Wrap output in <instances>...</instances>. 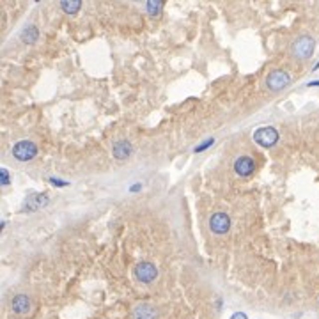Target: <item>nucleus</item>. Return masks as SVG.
<instances>
[{
	"label": "nucleus",
	"mask_w": 319,
	"mask_h": 319,
	"mask_svg": "<svg viewBox=\"0 0 319 319\" xmlns=\"http://www.w3.org/2000/svg\"><path fill=\"white\" fill-rule=\"evenodd\" d=\"M316 48V41L312 39L311 36H302L295 41L293 45V55L300 61H305V59H311L312 53H314Z\"/></svg>",
	"instance_id": "1"
},
{
	"label": "nucleus",
	"mask_w": 319,
	"mask_h": 319,
	"mask_svg": "<svg viewBox=\"0 0 319 319\" xmlns=\"http://www.w3.org/2000/svg\"><path fill=\"white\" fill-rule=\"evenodd\" d=\"M37 154V146L30 140H20L12 146V156L18 162H30Z\"/></svg>",
	"instance_id": "2"
},
{
	"label": "nucleus",
	"mask_w": 319,
	"mask_h": 319,
	"mask_svg": "<svg viewBox=\"0 0 319 319\" xmlns=\"http://www.w3.org/2000/svg\"><path fill=\"white\" fill-rule=\"evenodd\" d=\"M289 84H291V77H289V73L284 71V69H275V71H271L266 77V87L270 91H273V93H279V91L286 89Z\"/></svg>",
	"instance_id": "3"
},
{
	"label": "nucleus",
	"mask_w": 319,
	"mask_h": 319,
	"mask_svg": "<svg viewBox=\"0 0 319 319\" xmlns=\"http://www.w3.org/2000/svg\"><path fill=\"white\" fill-rule=\"evenodd\" d=\"M254 140L257 142L259 146L263 147H271L279 142V131L273 126H263V128L255 129Z\"/></svg>",
	"instance_id": "4"
},
{
	"label": "nucleus",
	"mask_w": 319,
	"mask_h": 319,
	"mask_svg": "<svg viewBox=\"0 0 319 319\" xmlns=\"http://www.w3.org/2000/svg\"><path fill=\"white\" fill-rule=\"evenodd\" d=\"M135 277H137L138 282L151 284L158 277V268L153 263H149V261H140L135 266Z\"/></svg>",
	"instance_id": "5"
},
{
	"label": "nucleus",
	"mask_w": 319,
	"mask_h": 319,
	"mask_svg": "<svg viewBox=\"0 0 319 319\" xmlns=\"http://www.w3.org/2000/svg\"><path fill=\"white\" fill-rule=\"evenodd\" d=\"M210 229L214 234H225L230 229V218L225 213H214L210 218Z\"/></svg>",
	"instance_id": "6"
},
{
	"label": "nucleus",
	"mask_w": 319,
	"mask_h": 319,
	"mask_svg": "<svg viewBox=\"0 0 319 319\" xmlns=\"http://www.w3.org/2000/svg\"><path fill=\"white\" fill-rule=\"evenodd\" d=\"M234 170L238 176H243V178H248V176H252L255 170V162L252 156H239L236 158L234 162Z\"/></svg>",
	"instance_id": "7"
},
{
	"label": "nucleus",
	"mask_w": 319,
	"mask_h": 319,
	"mask_svg": "<svg viewBox=\"0 0 319 319\" xmlns=\"http://www.w3.org/2000/svg\"><path fill=\"white\" fill-rule=\"evenodd\" d=\"M46 204H48V197H46V194H34L25 201L23 213H32V211L41 210V208L46 206Z\"/></svg>",
	"instance_id": "8"
},
{
	"label": "nucleus",
	"mask_w": 319,
	"mask_h": 319,
	"mask_svg": "<svg viewBox=\"0 0 319 319\" xmlns=\"http://www.w3.org/2000/svg\"><path fill=\"white\" fill-rule=\"evenodd\" d=\"M11 307H12V311L16 312V314H27V312L30 311V307H32V302H30V298H28V296L16 295L14 298H12Z\"/></svg>",
	"instance_id": "9"
},
{
	"label": "nucleus",
	"mask_w": 319,
	"mask_h": 319,
	"mask_svg": "<svg viewBox=\"0 0 319 319\" xmlns=\"http://www.w3.org/2000/svg\"><path fill=\"white\" fill-rule=\"evenodd\" d=\"M112 153H113V158H117V160H126V158H129V154L133 153V147H131V144H129L128 140H119L113 144Z\"/></svg>",
	"instance_id": "10"
},
{
	"label": "nucleus",
	"mask_w": 319,
	"mask_h": 319,
	"mask_svg": "<svg viewBox=\"0 0 319 319\" xmlns=\"http://www.w3.org/2000/svg\"><path fill=\"white\" fill-rule=\"evenodd\" d=\"M156 316H158L156 311L151 305H147V303H142V305H138L133 311L135 319H156Z\"/></svg>",
	"instance_id": "11"
},
{
	"label": "nucleus",
	"mask_w": 319,
	"mask_h": 319,
	"mask_svg": "<svg viewBox=\"0 0 319 319\" xmlns=\"http://www.w3.org/2000/svg\"><path fill=\"white\" fill-rule=\"evenodd\" d=\"M37 37H39V32H37V28L34 27V25L25 27V30L21 32V41H23L25 45H34L37 41Z\"/></svg>",
	"instance_id": "12"
},
{
	"label": "nucleus",
	"mask_w": 319,
	"mask_h": 319,
	"mask_svg": "<svg viewBox=\"0 0 319 319\" xmlns=\"http://www.w3.org/2000/svg\"><path fill=\"white\" fill-rule=\"evenodd\" d=\"M61 7H62V11L68 12V14H75V12L82 7V2L80 0H62Z\"/></svg>",
	"instance_id": "13"
},
{
	"label": "nucleus",
	"mask_w": 319,
	"mask_h": 319,
	"mask_svg": "<svg viewBox=\"0 0 319 319\" xmlns=\"http://www.w3.org/2000/svg\"><path fill=\"white\" fill-rule=\"evenodd\" d=\"M146 9H147V12H149L151 16H158L160 12H162V9H163V2H156V0H149L146 4Z\"/></svg>",
	"instance_id": "14"
},
{
	"label": "nucleus",
	"mask_w": 319,
	"mask_h": 319,
	"mask_svg": "<svg viewBox=\"0 0 319 319\" xmlns=\"http://www.w3.org/2000/svg\"><path fill=\"white\" fill-rule=\"evenodd\" d=\"M0 181H2V186H7L9 183H11V176H9V170L7 169L0 170Z\"/></svg>",
	"instance_id": "15"
},
{
	"label": "nucleus",
	"mask_w": 319,
	"mask_h": 319,
	"mask_svg": "<svg viewBox=\"0 0 319 319\" xmlns=\"http://www.w3.org/2000/svg\"><path fill=\"white\" fill-rule=\"evenodd\" d=\"M214 142V138H210V140H206L202 146H199V147H195V153H201V151H204V149H208V147H211V144Z\"/></svg>",
	"instance_id": "16"
},
{
	"label": "nucleus",
	"mask_w": 319,
	"mask_h": 319,
	"mask_svg": "<svg viewBox=\"0 0 319 319\" xmlns=\"http://www.w3.org/2000/svg\"><path fill=\"white\" fill-rule=\"evenodd\" d=\"M230 319H246V316L243 314V312H236V314L232 316V318H230Z\"/></svg>",
	"instance_id": "17"
},
{
	"label": "nucleus",
	"mask_w": 319,
	"mask_h": 319,
	"mask_svg": "<svg viewBox=\"0 0 319 319\" xmlns=\"http://www.w3.org/2000/svg\"><path fill=\"white\" fill-rule=\"evenodd\" d=\"M50 181H52V183H55V185H59V186H61V185H68V183H64V181H57V179H53V178L50 179Z\"/></svg>",
	"instance_id": "18"
},
{
	"label": "nucleus",
	"mask_w": 319,
	"mask_h": 319,
	"mask_svg": "<svg viewBox=\"0 0 319 319\" xmlns=\"http://www.w3.org/2000/svg\"><path fill=\"white\" fill-rule=\"evenodd\" d=\"M138 190H140V185H135L133 188H131V192H138Z\"/></svg>",
	"instance_id": "19"
}]
</instances>
